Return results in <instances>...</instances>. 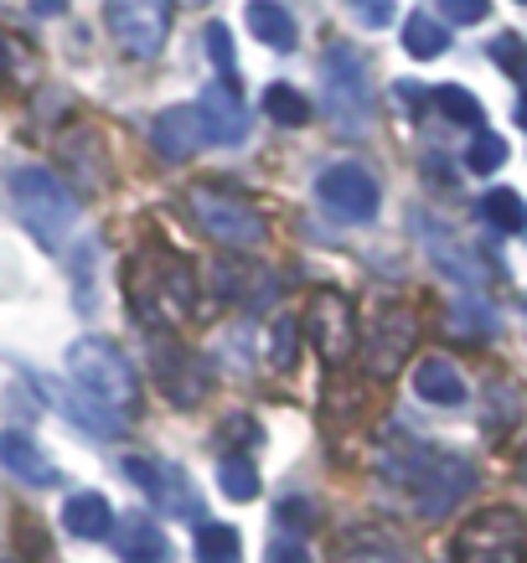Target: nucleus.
I'll list each match as a JSON object with an SVG mask.
<instances>
[{
    "instance_id": "nucleus-36",
    "label": "nucleus",
    "mask_w": 527,
    "mask_h": 563,
    "mask_svg": "<svg viewBox=\"0 0 527 563\" xmlns=\"http://www.w3.org/2000/svg\"><path fill=\"white\" fill-rule=\"evenodd\" d=\"M341 563H408L404 553H393V548H347V553H341Z\"/></svg>"
},
{
    "instance_id": "nucleus-38",
    "label": "nucleus",
    "mask_w": 527,
    "mask_h": 563,
    "mask_svg": "<svg viewBox=\"0 0 527 563\" xmlns=\"http://www.w3.org/2000/svg\"><path fill=\"white\" fill-rule=\"evenodd\" d=\"M11 63H17V42L0 36V88H11Z\"/></svg>"
},
{
    "instance_id": "nucleus-11",
    "label": "nucleus",
    "mask_w": 527,
    "mask_h": 563,
    "mask_svg": "<svg viewBox=\"0 0 527 563\" xmlns=\"http://www.w3.org/2000/svg\"><path fill=\"white\" fill-rule=\"evenodd\" d=\"M408 352H414V316L398 310V306H388L383 316H377L373 336H367V373L393 377L408 362Z\"/></svg>"
},
{
    "instance_id": "nucleus-10",
    "label": "nucleus",
    "mask_w": 527,
    "mask_h": 563,
    "mask_svg": "<svg viewBox=\"0 0 527 563\" xmlns=\"http://www.w3.org/2000/svg\"><path fill=\"white\" fill-rule=\"evenodd\" d=\"M316 197L326 202V212L341 222H373L377 218V181L362 166H326L316 181Z\"/></svg>"
},
{
    "instance_id": "nucleus-18",
    "label": "nucleus",
    "mask_w": 527,
    "mask_h": 563,
    "mask_svg": "<svg viewBox=\"0 0 527 563\" xmlns=\"http://www.w3.org/2000/svg\"><path fill=\"white\" fill-rule=\"evenodd\" d=\"M63 528L84 543H103V538H114V512L99 492H78L63 501Z\"/></svg>"
},
{
    "instance_id": "nucleus-20",
    "label": "nucleus",
    "mask_w": 527,
    "mask_h": 563,
    "mask_svg": "<svg viewBox=\"0 0 527 563\" xmlns=\"http://www.w3.org/2000/svg\"><path fill=\"white\" fill-rule=\"evenodd\" d=\"M444 47H450V32H444L435 16L414 11V16L404 21V52H408V57H419V63H435Z\"/></svg>"
},
{
    "instance_id": "nucleus-41",
    "label": "nucleus",
    "mask_w": 527,
    "mask_h": 563,
    "mask_svg": "<svg viewBox=\"0 0 527 563\" xmlns=\"http://www.w3.org/2000/svg\"><path fill=\"white\" fill-rule=\"evenodd\" d=\"M523 5H527V0H523Z\"/></svg>"
},
{
    "instance_id": "nucleus-40",
    "label": "nucleus",
    "mask_w": 527,
    "mask_h": 563,
    "mask_svg": "<svg viewBox=\"0 0 527 563\" xmlns=\"http://www.w3.org/2000/svg\"><path fill=\"white\" fill-rule=\"evenodd\" d=\"M517 120H523V130H527V93H523V103H517Z\"/></svg>"
},
{
    "instance_id": "nucleus-30",
    "label": "nucleus",
    "mask_w": 527,
    "mask_h": 563,
    "mask_svg": "<svg viewBox=\"0 0 527 563\" xmlns=\"http://www.w3.org/2000/svg\"><path fill=\"white\" fill-rule=\"evenodd\" d=\"M166 295H171V306L182 310H197V279H191V269L182 264V258H166Z\"/></svg>"
},
{
    "instance_id": "nucleus-6",
    "label": "nucleus",
    "mask_w": 527,
    "mask_h": 563,
    "mask_svg": "<svg viewBox=\"0 0 527 563\" xmlns=\"http://www.w3.org/2000/svg\"><path fill=\"white\" fill-rule=\"evenodd\" d=\"M408 486H414V501H419V517H444L460 496L476 492V471L460 455H425V461L408 471Z\"/></svg>"
},
{
    "instance_id": "nucleus-34",
    "label": "nucleus",
    "mask_w": 527,
    "mask_h": 563,
    "mask_svg": "<svg viewBox=\"0 0 527 563\" xmlns=\"http://www.w3.org/2000/svg\"><path fill=\"white\" fill-rule=\"evenodd\" d=\"M347 5H352V16L362 21V26H388L393 21V0H347Z\"/></svg>"
},
{
    "instance_id": "nucleus-22",
    "label": "nucleus",
    "mask_w": 527,
    "mask_h": 563,
    "mask_svg": "<svg viewBox=\"0 0 527 563\" xmlns=\"http://www.w3.org/2000/svg\"><path fill=\"white\" fill-rule=\"evenodd\" d=\"M481 218L492 222V228H502V233H523V228H527V202L517 197V191L496 187V191H486V197H481Z\"/></svg>"
},
{
    "instance_id": "nucleus-4",
    "label": "nucleus",
    "mask_w": 527,
    "mask_h": 563,
    "mask_svg": "<svg viewBox=\"0 0 527 563\" xmlns=\"http://www.w3.org/2000/svg\"><path fill=\"white\" fill-rule=\"evenodd\" d=\"M523 517L507 512V507H492V512H476L455 532L450 563H523Z\"/></svg>"
},
{
    "instance_id": "nucleus-26",
    "label": "nucleus",
    "mask_w": 527,
    "mask_h": 563,
    "mask_svg": "<svg viewBox=\"0 0 527 563\" xmlns=\"http://www.w3.org/2000/svg\"><path fill=\"white\" fill-rule=\"evenodd\" d=\"M264 109H270V120H279V124H306L310 120L306 93H300V88H289V84L264 88Z\"/></svg>"
},
{
    "instance_id": "nucleus-24",
    "label": "nucleus",
    "mask_w": 527,
    "mask_h": 563,
    "mask_svg": "<svg viewBox=\"0 0 527 563\" xmlns=\"http://www.w3.org/2000/svg\"><path fill=\"white\" fill-rule=\"evenodd\" d=\"M435 109H440L444 120L471 124V130H486V109L476 103V93H465L460 84H440V88H435Z\"/></svg>"
},
{
    "instance_id": "nucleus-5",
    "label": "nucleus",
    "mask_w": 527,
    "mask_h": 563,
    "mask_svg": "<svg viewBox=\"0 0 527 563\" xmlns=\"http://www.w3.org/2000/svg\"><path fill=\"white\" fill-rule=\"evenodd\" d=\"M191 212H197V222L207 228V239L228 243V249H259L264 243V218H259L254 207L243 202V197H233V191H218V187H191Z\"/></svg>"
},
{
    "instance_id": "nucleus-14",
    "label": "nucleus",
    "mask_w": 527,
    "mask_h": 563,
    "mask_svg": "<svg viewBox=\"0 0 527 563\" xmlns=\"http://www.w3.org/2000/svg\"><path fill=\"white\" fill-rule=\"evenodd\" d=\"M218 290L228 295V300H239V306L259 310L270 306L274 295H279V279H274L270 269H259V264H249V258H228V264H218Z\"/></svg>"
},
{
    "instance_id": "nucleus-16",
    "label": "nucleus",
    "mask_w": 527,
    "mask_h": 563,
    "mask_svg": "<svg viewBox=\"0 0 527 563\" xmlns=\"http://www.w3.org/2000/svg\"><path fill=\"white\" fill-rule=\"evenodd\" d=\"M114 553L124 563H171V548L161 538V528L140 512H124V522H114Z\"/></svg>"
},
{
    "instance_id": "nucleus-23",
    "label": "nucleus",
    "mask_w": 527,
    "mask_h": 563,
    "mask_svg": "<svg viewBox=\"0 0 527 563\" xmlns=\"http://www.w3.org/2000/svg\"><path fill=\"white\" fill-rule=\"evenodd\" d=\"M243 553V538L239 528H228V522H207L197 532V563H239Z\"/></svg>"
},
{
    "instance_id": "nucleus-1",
    "label": "nucleus",
    "mask_w": 527,
    "mask_h": 563,
    "mask_svg": "<svg viewBox=\"0 0 527 563\" xmlns=\"http://www.w3.org/2000/svg\"><path fill=\"white\" fill-rule=\"evenodd\" d=\"M68 377L73 388L84 393L88 404H99L103 413H135L140 404V383L130 373V362H124L120 346L99 342V336H84V342L68 346Z\"/></svg>"
},
{
    "instance_id": "nucleus-7",
    "label": "nucleus",
    "mask_w": 527,
    "mask_h": 563,
    "mask_svg": "<svg viewBox=\"0 0 527 563\" xmlns=\"http://www.w3.org/2000/svg\"><path fill=\"white\" fill-rule=\"evenodd\" d=\"M103 21L130 57H155L171 32V0H109Z\"/></svg>"
},
{
    "instance_id": "nucleus-33",
    "label": "nucleus",
    "mask_w": 527,
    "mask_h": 563,
    "mask_svg": "<svg viewBox=\"0 0 527 563\" xmlns=\"http://www.w3.org/2000/svg\"><path fill=\"white\" fill-rule=\"evenodd\" d=\"M440 5L455 26H476V21H486V11H492V0H440Z\"/></svg>"
},
{
    "instance_id": "nucleus-27",
    "label": "nucleus",
    "mask_w": 527,
    "mask_h": 563,
    "mask_svg": "<svg viewBox=\"0 0 527 563\" xmlns=\"http://www.w3.org/2000/svg\"><path fill=\"white\" fill-rule=\"evenodd\" d=\"M295 357H300V321H295V316H279L270 331V367L274 373H289Z\"/></svg>"
},
{
    "instance_id": "nucleus-2",
    "label": "nucleus",
    "mask_w": 527,
    "mask_h": 563,
    "mask_svg": "<svg viewBox=\"0 0 527 563\" xmlns=\"http://www.w3.org/2000/svg\"><path fill=\"white\" fill-rule=\"evenodd\" d=\"M6 187H11V202H17L21 222H26L47 249H57V243L68 239V228L78 222V202L68 197V187H63L57 176L42 172V166H17Z\"/></svg>"
},
{
    "instance_id": "nucleus-9",
    "label": "nucleus",
    "mask_w": 527,
    "mask_h": 563,
    "mask_svg": "<svg viewBox=\"0 0 527 563\" xmlns=\"http://www.w3.org/2000/svg\"><path fill=\"white\" fill-rule=\"evenodd\" d=\"M155 383L176 409H197L212 388V373H207V357H197L191 346L182 342H155Z\"/></svg>"
},
{
    "instance_id": "nucleus-21",
    "label": "nucleus",
    "mask_w": 527,
    "mask_h": 563,
    "mask_svg": "<svg viewBox=\"0 0 527 563\" xmlns=\"http://www.w3.org/2000/svg\"><path fill=\"white\" fill-rule=\"evenodd\" d=\"M218 486L228 501H254L259 496V465L243 455V450H233V455H222L218 461Z\"/></svg>"
},
{
    "instance_id": "nucleus-3",
    "label": "nucleus",
    "mask_w": 527,
    "mask_h": 563,
    "mask_svg": "<svg viewBox=\"0 0 527 563\" xmlns=\"http://www.w3.org/2000/svg\"><path fill=\"white\" fill-rule=\"evenodd\" d=\"M326 109H331V124L352 140L367 135V124H373L367 63H362V52H352L347 42H331V47H326Z\"/></svg>"
},
{
    "instance_id": "nucleus-12",
    "label": "nucleus",
    "mask_w": 527,
    "mask_h": 563,
    "mask_svg": "<svg viewBox=\"0 0 527 563\" xmlns=\"http://www.w3.org/2000/svg\"><path fill=\"white\" fill-rule=\"evenodd\" d=\"M151 145L166 155V161H191V155L207 145L202 109H197V103H176V109H166V114H155Z\"/></svg>"
},
{
    "instance_id": "nucleus-17",
    "label": "nucleus",
    "mask_w": 527,
    "mask_h": 563,
    "mask_svg": "<svg viewBox=\"0 0 527 563\" xmlns=\"http://www.w3.org/2000/svg\"><path fill=\"white\" fill-rule=\"evenodd\" d=\"M414 393L425 404L455 409V404H465V377H460V367L450 357H425V362H414Z\"/></svg>"
},
{
    "instance_id": "nucleus-29",
    "label": "nucleus",
    "mask_w": 527,
    "mask_h": 563,
    "mask_svg": "<svg viewBox=\"0 0 527 563\" xmlns=\"http://www.w3.org/2000/svg\"><path fill=\"white\" fill-rule=\"evenodd\" d=\"M202 47H207V57H212V68L222 73V84H233L239 63H233V36H228V26H222V21H207Z\"/></svg>"
},
{
    "instance_id": "nucleus-25",
    "label": "nucleus",
    "mask_w": 527,
    "mask_h": 563,
    "mask_svg": "<svg viewBox=\"0 0 527 563\" xmlns=\"http://www.w3.org/2000/svg\"><path fill=\"white\" fill-rule=\"evenodd\" d=\"M161 507H171V517H197V492H191V481L176 471V465H161Z\"/></svg>"
},
{
    "instance_id": "nucleus-35",
    "label": "nucleus",
    "mask_w": 527,
    "mask_h": 563,
    "mask_svg": "<svg viewBox=\"0 0 527 563\" xmlns=\"http://www.w3.org/2000/svg\"><path fill=\"white\" fill-rule=\"evenodd\" d=\"M492 57L502 63V68H512V73H523V78H527V52H523V42H517V36H496Z\"/></svg>"
},
{
    "instance_id": "nucleus-37",
    "label": "nucleus",
    "mask_w": 527,
    "mask_h": 563,
    "mask_svg": "<svg viewBox=\"0 0 527 563\" xmlns=\"http://www.w3.org/2000/svg\"><path fill=\"white\" fill-rule=\"evenodd\" d=\"M264 563H310V553H306V543H295V538H279V543H270Z\"/></svg>"
},
{
    "instance_id": "nucleus-39",
    "label": "nucleus",
    "mask_w": 527,
    "mask_h": 563,
    "mask_svg": "<svg viewBox=\"0 0 527 563\" xmlns=\"http://www.w3.org/2000/svg\"><path fill=\"white\" fill-rule=\"evenodd\" d=\"M63 5H68V0H32L36 16H63Z\"/></svg>"
},
{
    "instance_id": "nucleus-32",
    "label": "nucleus",
    "mask_w": 527,
    "mask_h": 563,
    "mask_svg": "<svg viewBox=\"0 0 527 563\" xmlns=\"http://www.w3.org/2000/svg\"><path fill=\"white\" fill-rule=\"evenodd\" d=\"M120 471H124L130 481H135L140 492H151V496H155V486H161V465H151L145 455H124Z\"/></svg>"
},
{
    "instance_id": "nucleus-31",
    "label": "nucleus",
    "mask_w": 527,
    "mask_h": 563,
    "mask_svg": "<svg viewBox=\"0 0 527 563\" xmlns=\"http://www.w3.org/2000/svg\"><path fill=\"white\" fill-rule=\"evenodd\" d=\"M455 325H460V331H492L496 316H492L486 306H476L471 295H460V306H455Z\"/></svg>"
},
{
    "instance_id": "nucleus-13",
    "label": "nucleus",
    "mask_w": 527,
    "mask_h": 563,
    "mask_svg": "<svg viewBox=\"0 0 527 563\" xmlns=\"http://www.w3.org/2000/svg\"><path fill=\"white\" fill-rule=\"evenodd\" d=\"M197 109H202V130L212 145H243L249 140V109H243L233 84H207Z\"/></svg>"
},
{
    "instance_id": "nucleus-8",
    "label": "nucleus",
    "mask_w": 527,
    "mask_h": 563,
    "mask_svg": "<svg viewBox=\"0 0 527 563\" xmlns=\"http://www.w3.org/2000/svg\"><path fill=\"white\" fill-rule=\"evenodd\" d=\"M300 331L316 342V352H321L331 367L347 362L352 357V346H358V316H352V300H347L341 290H316L310 295V306H306Z\"/></svg>"
},
{
    "instance_id": "nucleus-19",
    "label": "nucleus",
    "mask_w": 527,
    "mask_h": 563,
    "mask_svg": "<svg viewBox=\"0 0 527 563\" xmlns=\"http://www.w3.org/2000/svg\"><path fill=\"white\" fill-rule=\"evenodd\" d=\"M243 21H249V32L274 52H289L295 47V16H289V5L279 0H249L243 5Z\"/></svg>"
},
{
    "instance_id": "nucleus-15",
    "label": "nucleus",
    "mask_w": 527,
    "mask_h": 563,
    "mask_svg": "<svg viewBox=\"0 0 527 563\" xmlns=\"http://www.w3.org/2000/svg\"><path fill=\"white\" fill-rule=\"evenodd\" d=\"M0 471H11L17 481L26 486H57V465L36 450L32 434H21V429H0Z\"/></svg>"
},
{
    "instance_id": "nucleus-28",
    "label": "nucleus",
    "mask_w": 527,
    "mask_h": 563,
    "mask_svg": "<svg viewBox=\"0 0 527 563\" xmlns=\"http://www.w3.org/2000/svg\"><path fill=\"white\" fill-rule=\"evenodd\" d=\"M507 161V140L492 135V130H476V140H471V151H465V166L476 176H492L496 166Z\"/></svg>"
}]
</instances>
